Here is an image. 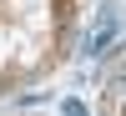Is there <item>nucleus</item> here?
<instances>
[{"instance_id": "f257e3e1", "label": "nucleus", "mask_w": 126, "mask_h": 116, "mask_svg": "<svg viewBox=\"0 0 126 116\" xmlns=\"http://www.w3.org/2000/svg\"><path fill=\"white\" fill-rule=\"evenodd\" d=\"M116 40H121V15L106 5V10H101V20L86 30V40H81V56H86V61H96V56H106Z\"/></svg>"}]
</instances>
